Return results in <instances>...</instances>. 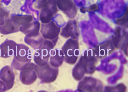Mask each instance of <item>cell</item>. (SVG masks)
Wrapping results in <instances>:
<instances>
[{"label":"cell","instance_id":"277c9868","mask_svg":"<svg viewBox=\"0 0 128 92\" xmlns=\"http://www.w3.org/2000/svg\"><path fill=\"white\" fill-rule=\"evenodd\" d=\"M41 9L39 14L40 20L43 24L49 22L58 11L56 0H47Z\"/></svg>","mask_w":128,"mask_h":92},{"label":"cell","instance_id":"2e32d148","mask_svg":"<svg viewBox=\"0 0 128 92\" xmlns=\"http://www.w3.org/2000/svg\"><path fill=\"white\" fill-rule=\"evenodd\" d=\"M33 58L36 64L40 66H43L47 64L49 58L44 55L39 49L36 50Z\"/></svg>","mask_w":128,"mask_h":92},{"label":"cell","instance_id":"8992f818","mask_svg":"<svg viewBox=\"0 0 128 92\" xmlns=\"http://www.w3.org/2000/svg\"><path fill=\"white\" fill-rule=\"evenodd\" d=\"M35 64L30 62L25 68L21 70L20 79L23 84L28 85L32 84L36 80L37 76L34 69Z\"/></svg>","mask_w":128,"mask_h":92},{"label":"cell","instance_id":"30bf717a","mask_svg":"<svg viewBox=\"0 0 128 92\" xmlns=\"http://www.w3.org/2000/svg\"><path fill=\"white\" fill-rule=\"evenodd\" d=\"M17 44L12 40L6 39L0 45V56L7 58L13 56Z\"/></svg>","mask_w":128,"mask_h":92},{"label":"cell","instance_id":"9c48e42d","mask_svg":"<svg viewBox=\"0 0 128 92\" xmlns=\"http://www.w3.org/2000/svg\"><path fill=\"white\" fill-rule=\"evenodd\" d=\"M77 24L74 20H69L66 25L61 29L60 35L65 38L70 37L75 38L78 35Z\"/></svg>","mask_w":128,"mask_h":92},{"label":"cell","instance_id":"3957f363","mask_svg":"<svg viewBox=\"0 0 128 92\" xmlns=\"http://www.w3.org/2000/svg\"><path fill=\"white\" fill-rule=\"evenodd\" d=\"M61 49L64 54V61L70 64H74L80 54L77 40L72 38L68 39Z\"/></svg>","mask_w":128,"mask_h":92},{"label":"cell","instance_id":"4fadbf2b","mask_svg":"<svg viewBox=\"0 0 128 92\" xmlns=\"http://www.w3.org/2000/svg\"><path fill=\"white\" fill-rule=\"evenodd\" d=\"M19 26L9 18L6 19L4 24L0 26V33L4 35L16 32L19 30Z\"/></svg>","mask_w":128,"mask_h":92},{"label":"cell","instance_id":"9a60e30c","mask_svg":"<svg viewBox=\"0 0 128 92\" xmlns=\"http://www.w3.org/2000/svg\"><path fill=\"white\" fill-rule=\"evenodd\" d=\"M30 23L20 27L19 30L26 35L39 32L40 26L39 22L36 21Z\"/></svg>","mask_w":128,"mask_h":92},{"label":"cell","instance_id":"7c38bea8","mask_svg":"<svg viewBox=\"0 0 128 92\" xmlns=\"http://www.w3.org/2000/svg\"><path fill=\"white\" fill-rule=\"evenodd\" d=\"M50 64L55 67L60 66L64 61L63 53L59 49H53L50 52Z\"/></svg>","mask_w":128,"mask_h":92},{"label":"cell","instance_id":"5b68a950","mask_svg":"<svg viewBox=\"0 0 128 92\" xmlns=\"http://www.w3.org/2000/svg\"><path fill=\"white\" fill-rule=\"evenodd\" d=\"M60 28L54 21L42 23L40 32L44 39L52 41L56 45L58 38Z\"/></svg>","mask_w":128,"mask_h":92},{"label":"cell","instance_id":"e0dca14e","mask_svg":"<svg viewBox=\"0 0 128 92\" xmlns=\"http://www.w3.org/2000/svg\"><path fill=\"white\" fill-rule=\"evenodd\" d=\"M55 45L52 41L44 39L42 46L38 49L44 55L50 58V52Z\"/></svg>","mask_w":128,"mask_h":92},{"label":"cell","instance_id":"ffe728a7","mask_svg":"<svg viewBox=\"0 0 128 92\" xmlns=\"http://www.w3.org/2000/svg\"><path fill=\"white\" fill-rule=\"evenodd\" d=\"M98 5L94 4L90 5L88 9H86V11L94 12L98 10Z\"/></svg>","mask_w":128,"mask_h":92},{"label":"cell","instance_id":"7402d4cb","mask_svg":"<svg viewBox=\"0 0 128 92\" xmlns=\"http://www.w3.org/2000/svg\"><path fill=\"white\" fill-rule=\"evenodd\" d=\"M80 10L82 13H85L86 11V9L83 7H82L80 8Z\"/></svg>","mask_w":128,"mask_h":92},{"label":"cell","instance_id":"d6986e66","mask_svg":"<svg viewBox=\"0 0 128 92\" xmlns=\"http://www.w3.org/2000/svg\"><path fill=\"white\" fill-rule=\"evenodd\" d=\"M128 9L126 12L122 17L120 18L117 19L116 20V22L118 24L124 26H126V24H128Z\"/></svg>","mask_w":128,"mask_h":92},{"label":"cell","instance_id":"44dd1931","mask_svg":"<svg viewBox=\"0 0 128 92\" xmlns=\"http://www.w3.org/2000/svg\"><path fill=\"white\" fill-rule=\"evenodd\" d=\"M37 4L36 5L37 8L41 9L44 4L46 2L47 0H36Z\"/></svg>","mask_w":128,"mask_h":92},{"label":"cell","instance_id":"8fae6325","mask_svg":"<svg viewBox=\"0 0 128 92\" xmlns=\"http://www.w3.org/2000/svg\"><path fill=\"white\" fill-rule=\"evenodd\" d=\"M44 39L39 32L28 34L24 38V41L35 50L40 49L42 46Z\"/></svg>","mask_w":128,"mask_h":92},{"label":"cell","instance_id":"6da1fadb","mask_svg":"<svg viewBox=\"0 0 128 92\" xmlns=\"http://www.w3.org/2000/svg\"><path fill=\"white\" fill-rule=\"evenodd\" d=\"M33 50L22 44H17L11 63L12 68L21 70L26 68L34 56L32 54Z\"/></svg>","mask_w":128,"mask_h":92},{"label":"cell","instance_id":"7a4b0ae2","mask_svg":"<svg viewBox=\"0 0 128 92\" xmlns=\"http://www.w3.org/2000/svg\"><path fill=\"white\" fill-rule=\"evenodd\" d=\"M34 69L41 83L48 84L54 82L59 73L58 68L51 66L49 62L44 66H40L35 64Z\"/></svg>","mask_w":128,"mask_h":92},{"label":"cell","instance_id":"5bb4252c","mask_svg":"<svg viewBox=\"0 0 128 92\" xmlns=\"http://www.w3.org/2000/svg\"><path fill=\"white\" fill-rule=\"evenodd\" d=\"M33 18L31 15H14L11 17V19L14 23L19 26H25L30 23Z\"/></svg>","mask_w":128,"mask_h":92},{"label":"cell","instance_id":"52a82bcc","mask_svg":"<svg viewBox=\"0 0 128 92\" xmlns=\"http://www.w3.org/2000/svg\"><path fill=\"white\" fill-rule=\"evenodd\" d=\"M58 8L69 18L74 17L77 13V9L72 0H56Z\"/></svg>","mask_w":128,"mask_h":92},{"label":"cell","instance_id":"ba28073f","mask_svg":"<svg viewBox=\"0 0 128 92\" xmlns=\"http://www.w3.org/2000/svg\"><path fill=\"white\" fill-rule=\"evenodd\" d=\"M12 68L6 66L0 71V78L5 84L7 90L11 89L14 84L15 75Z\"/></svg>","mask_w":128,"mask_h":92},{"label":"cell","instance_id":"ac0fdd59","mask_svg":"<svg viewBox=\"0 0 128 92\" xmlns=\"http://www.w3.org/2000/svg\"><path fill=\"white\" fill-rule=\"evenodd\" d=\"M9 13L2 7L0 1V26L3 25L8 18Z\"/></svg>","mask_w":128,"mask_h":92}]
</instances>
